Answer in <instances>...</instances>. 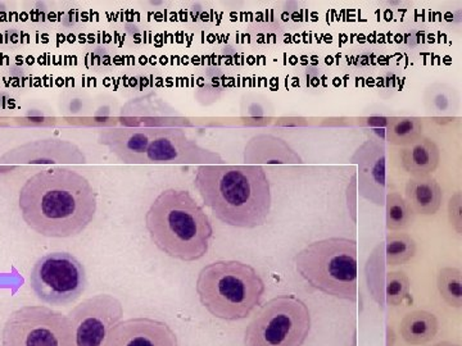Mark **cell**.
<instances>
[{
    "mask_svg": "<svg viewBox=\"0 0 462 346\" xmlns=\"http://www.w3.org/2000/svg\"><path fill=\"white\" fill-rule=\"evenodd\" d=\"M2 345L72 346L71 324L67 315L48 306H23L5 322Z\"/></svg>",
    "mask_w": 462,
    "mask_h": 346,
    "instance_id": "obj_8",
    "label": "cell"
},
{
    "mask_svg": "<svg viewBox=\"0 0 462 346\" xmlns=\"http://www.w3.org/2000/svg\"><path fill=\"white\" fill-rule=\"evenodd\" d=\"M245 160L248 166L302 165L300 154L284 139L273 133H258L245 145Z\"/></svg>",
    "mask_w": 462,
    "mask_h": 346,
    "instance_id": "obj_15",
    "label": "cell"
},
{
    "mask_svg": "<svg viewBox=\"0 0 462 346\" xmlns=\"http://www.w3.org/2000/svg\"><path fill=\"white\" fill-rule=\"evenodd\" d=\"M404 196L413 214L433 215L442 205V187L437 178L431 175L410 178L407 181Z\"/></svg>",
    "mask_w": 462,
    "mask_h": 346,
    "instance_id": "obj_18",
    "label": "cell"
},
{
    "mask_svg": "<svg viewBox=\"0 0 462 346\" xmlns=\"http://www.w3.org/2000/svg\"><path fill=\"white\" fill-rule=\"evenodd\" d=\"M383 138L391 145L407 147L421 138L422 123L418 117H391L385 123Z\"/></svg>",
    "mask_w": 462,
    "mask_h": 346,
    "instance_id": "obj_20",
    "label": "cell"
},
{
    "mask_svg": "<svg viewBox=\"0 0 462 346\" xmlns=\"http://www.w3.org/2000/svg\"><path fill=\"white\" fill-rule=\"evenodd\" d=\"M196 288L207 311L224 321L249 317L261 305L266 291L256 269L239 260L207 264L199 272Z\"/></svg>",
    "mask_w": 462,
    "mask_h": 346,
    "instance_id": "obj_4",
    "label": "cell"
},
{
    "mask_svg": "<svg viewBox=\"0 0 462 346\" xmlns=\"http://www.w3.org/2000/svg\"><path fill=\"white\" fill-rule=\"evenodd\" d=\"M297 272L312 287L337 299L357 300V241L329 238L311 242L294 257Z\"/></svg>",
    "mask_w": 462,
    "mask_h": 346,
    "instance_id": "obj_5",
    "label": "cell"
},
{
    "mask_svg": "<svg viewBox=\"0 0 462 346\" xmlns=\"http://www.w3.org/2000/svg\"><path fill=\"white\" fill-rule=\"evenodd\" d=\"M124 315L123 305L115 296H97L84 300L69 312L72 346H103L109 331Z\"/></svg>",
    "mask_w": 462,
    "mask_h": 346,
    "instance_id": "obj_9",
    "label": "cell"
},
{
    "mask_svg": "<svg viewBox=\"0 0 462 346\" xmlns=\"http://www.w3.org/2000/svg\"><path fill=\"white\" fill-rule=\"evenodd\" d=\"M384 205L389 231H402L411 226L415 214L400 193L387 194Z\"/></svg>",
    "mask_w": 462,
    "mask_h": 346,
    "instance_id": "obj_22",
    "label": "cell"
},
{
    "mask_svg": "<svg viewBox=\"0 0 462 346\" xmlns=\"http://www.w3.org/2000/svg\"><path fill=\"white\" fill-rule=\"evenodd\" d=\"M311 331L309 306L293 296L269 300L245 330V346H302Z\"/></svg>",
    "mask_w": 462,
    "mask_h": 346,
    "instance_id": "obj_6",
    "label": "cell"
},
{
    "mask_svg": "<svg viewBox=\"0 0 462 346\" xmlns=\"http://www.w3.org/2000/svg\"><path fill=\"white\" fill-rule=\"evenodd\" d=\"M434 346H460V345L455 344V342L440 341V342H438V344H436Z\"/></svg>",
    "mask_w": 462,
    "mask_h": 346,
    "instance_id": "obj_27",
    "label": "cell"
},
{
    "mask_svg": "<svg viewBox=\"0 0 462 346\" xmlns=\"http://www.w3.org/2000/svg\"><path fill=\"white\" fill-rule=\"evenodd\" d=\"M79 151L71 142L45 141L9 150L2 159L17 160V163H81L84 157Z\"/></svg>",
    "mask_w": 462,
    "mask_h": 346,
    "instance_id": "obj_16",
    "label": "cell"
},
{
    "mask_svg": "<svg viewBox=\"0 0 462 346\" xmlns=\"http://www.w3.org/2000/svg\"><path fill=\"white\" fill-rule=\"evenodd\" d=\"M401 163L411 178L430 176L440 162V150L436 142L421 136L419 141L401 149Z\"/></svg>",
    "mask_w": 462,
    "mask_h": 346,
    "instance_id": "obj_17",
    "label": "cell"
},
{
    "mask_svg": "<svg viewBox=\"0 0 462 346\" xmlns=\"http://www.w3.org/2000/svg\"><path fill=\"white\" fill-rule=\"evenodd\" d=\"M383 254L387 266H401L416 254V241L409 233H389L383 242Z\"/></svg>",
    "mask_w": 462,
    "mask_h": 346,
    "instance_id": "obj_21",
    "label": "cell"
},
{
    "mask_svg": "<svg viewBox=\"0 0 462 346\" xmlns=\"http://www.w3.org/2000/svg\"><path fill=\"white\" fill-rule=\"evenodd\" d=\"M103 346H179V341L165 322L132 318L116 324Z\"/></svg>",
    "mask_w": 462,
    "mask_h": 346,
    "instance_id": "obj_13",
    "label": "cell"
},
{
    "mask_svg": "<svg viewBox=\"0 0 462 346\" xmlns=\"http://www.w3.org/2000/svg\"><path fill=\"white\" fill-rule=\"evenodd\" d=\"M30 229L45 238L80 235L97 212V194L80 173L57 167L27 178L18 196Z\"/></svg>",
    "mask_w": 462,
    "mask_h": 346,
    "instance_id": "obj_1",
    "label": "cell"
},
{
    "mask_svg": "<svg viewBox=\"0 0 462 346\" xmlns=\"http://www.w3.org/2000/svg\"><path fill=\"white\" fill-rule=\"evenodd\" d=\"M223 158L207 150L187 133L178 129H153L143 165L149 163H175V165H217Z\"/></svg>",
    "mask_w": 462,
    "mask_h": 346,
    "instance_id": "obj_10",
    "label": "cell"
},
{
    "mask_svg": "<svg viewBox=\"0 0 462 346\" xmlns=\"http://www.w3.org/2000/svg\"><path fill=\"white\" fill-rule=\"evenodd\" d=\"M401 336L407 344L424 345L436 338L438 320L427 311H413L404 315L400 326Z\"/></svg>",
    "mask_w": 462,
    "mask_h": 346,
    "instance_id": "obj_19",
    "label": "cell"
},
{
    "mask_svg": "<svg viewBox=\"0 0 462 346\" xmlns=\"http://www.w3.org/2000/svg\"><path fill=\"white\" fill-rule=\"evenodd\" d=\"M276 124H281V126H305L306 123H303V120H298V118H287V120H279L276 121Z\"/></svg>",
    "mask_w": 462,
    "mask_h": 346,
    "instance_id": "obj_26",
    "label": "cell"
},
{
    "mask_svg": "<svg viewBox=\"0 0 462 346\" xmlns=\"http://www.w3.org/2000/svg\"><path fill=\"white\" fill-rule=\"evenodd\" d=\"M153 129L103 130L99 144L106 145L121 162L127 165H143Z\"/></svg>",
    "mask_w": 462,
    "mask_h": 346,
    "instance_id": "obj_14",
    "label": "cell"
},
{
    "mask_svg": "<svg viewBox=\"0 0 462 346\" xmlns=\"http://www.w3.org/2000/svg\"><path fill=\"white\" fill-rule=\"evenodd\" d=\"M352 162L358 167V190L361 196L375 205H384L387 196L384 142L365 141L356 150Z\"/></svg>",
    "mask_w": 462,
    "mask_h": 346,
    "instance_id": "obj_12",
    "label": "cell"
},
{
    "mask_svg": "<svg viewBox=\"0 0 462 346\" xmlns=\"http://www.w3.org/2000/svg\"><path fill=\"white\" fill-rule=\"evenodd\" d=\"M448 220L456 233H462V194L455 193L448 202Z\"/></svg>",
    "mask_w": 462,
    "mask_h": 346,
    "instance_id": "obj_25",
    "label": "cell"
},
{
    "mask_svg": "<svg viewBox=\"0 0 462 346\" xmlns=\"http://www.w3.org/2000/svg\"><path fill=\"white\" fill-rule=\"evenodd\" d=\"M152 242L166 256L194 262L208 253L214 229L189 191L167 189L145 214Z\"/></svg>",
    "mask_w": 462,
    "mask_h": 346,
    "instance_id": "obj_3",
    "label": "cell"
},
{
    "mask_svg": "<svg viewBox=\"0 0 462 346\" xmlns=\"http://www.w3.org/2000/svg\"><path fill=\"white\" fill-rule=\"evenodd\" d=\"M194 187L205 205L227 226L256 229L272 212V187L261 166H199Z\"/></svg>",
    "mask_w": 462,
    "mask_h": 346,
    "instance_id": "obj_2",
    "label": "cell"
},
{
    "mask_svg": "<svg viewBox=\"0 0 462 346\" xmlns=\"http://www.w3.org/2000/svg\"><path fill=\"white\" fill-rule=\"evenodd\" d=\"M87 272L78 258L57 251L39 258L30 275L35 296L50 305H66L83 296Z\"/></svg>",
    "mask_w": 462,
    "mask_h": 346,
    "instance_id": "obj_7",
    "label": "cell"
},
{
    "mask_svg": "<svg viewBox=\"0 0 462 346\" xmlns=\"http://www.w3.org/2000/svg\"><path fill=\"white\" fill-rule=\"evenodd\" d=\"M437 287L440 296L447 305L461 308L462 305V275L456 267H445L437 276Z\"/></svg>",
    "mask_w": 462,
    "mask_h": 346,
    "instance_id": "obj_23",
    "label": "cell"
},
{
    "mask_svg": "<svg viewBox=\"0 0 462 346\" xmlns=\"http://www.w3.org/2000/svg\"><path fill=\"white\" fill-rule=\"evenodd\" d=\"M457 105V96L451 87L446 85L436 84L428 90L427 105L430 112L433 111L440 115L448 114Z\"/></svg>",
    "mask_w": 462,
    "mask_h": 346,
    "instance_id": "obj_24",
    "label": "cell"
},
{
    "mask_svg": "<svg viewBox=\"0 0 462 346\" xmlns=\"http://www.w3.org/2000/svg\"><path fill=\"white\" fill-rule=\"evenodd\" d=\"M387 264L383 254V242L374 248L367 260L366 273L367 287L372 297L379 306H398L402 305L410 296L409 276L403 271H385Z\"/></svg>",
    "mask_w": 462,
    "mask_h": 346,
    "instance_id": "obj_11",
    "label": "cell"
}]
</instances>
